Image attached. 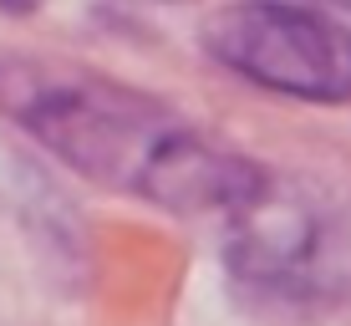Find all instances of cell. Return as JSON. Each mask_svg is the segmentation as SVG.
I'll return each instance as SVG.
<instances>
[{
	"label": "cell",
	"instance_id": "cell-1",
	"mask_svg": "<svg viewBox=\"0 0 351 326\" xmlns=\"http://www.w3.org/2000/svg\"><path fill=\"white\" fill-rule=\"evenodd\" d=\"M0 113L82 178L173 214H255L260 163L189 128L168 102L62 56L0 51Z\"/></svg>",
	"mask_w": 351,
	"mask_h": 326
},
{
	"label": "cell",
	"instance_id": "cell-2",
	"mask_svg": "<svg viewBox=\"0 0 351 326\" xmlns=\"http://www.w3.org/2000/svg\"><path fill=\"white\" fill-rule=\"evenodd\" d=\"M204 51L255 87L306 102H351V31L311 5H229L204 26Z\"/></svg>",
	"mask_w": 351,
	"mask_h": 326
},
{
	"label": "cell",
	"instance_id": "cell-3",
	"mask_svg": "<svg viewBox=\"0 0 351 326\" xmlns=\"http://www.w3.org/2000/svg\"><path fill=\"white\" fill-rule=\"evenodd\" d=\"M46 0H0V10L5 16H31V10H41Z\"/></svg>",
	"mask_w": 351,
	"mask_h": 326
},
{
	"label": "cell",
	"instance_id": "cell-4",
	"mask_svg": "<svg viewBox=\"0 0 351 326\" xmlns=\"http://www.w3.org/2000/svg\"><path fill=\"white\" fill-rule=\"evenodd\" d=\"M285 5H306V0H285ZM336 5H351V0H336Z\"/></svg>",
	"mask_w": 351,
	"mask_h": 326
}]
</instances>
